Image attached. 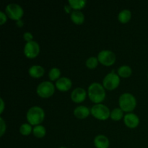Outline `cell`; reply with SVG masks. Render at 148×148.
I'll return each mask as SVG.
<instances>
[{
  "label": "cell",
  "mask_w": 148,
  "mask_h": 148,
  "mask_svg": "<svg viewBox=\"0 0 148 148\" xmlns=\"http://www.w3.org/2000/svg\"><path fill=\"white\" fill-rule=\"evenodd\" d=\"M0 101H1V111H0V112L2 113L3 110H4V101H3L2 98H1Z\"/></svg>",
  "instance_id": "f546056e"
},
{
  "label": "cell",
  "mask_w": 148,
  "mask_h": 148,
  "mask_svg": "<svg viewBox=\"0 0 148 148\" xmlns=\"http://www.w3.org/2000/svg\"><path fill=\"white\" fill-rule=\"evenodd\" d=\"M131 15H132L131 12H130L129 10L125 9V10H123L120 12L119 14L118 17H119V21L121 22V23H125L130 20V18H131Z\"/></svg>",
  "instance_id": "e0dca14e"
},
{
  "label": "cell",
  "mask_w": 148,
  "mask_h": 148,
  "mask_svg": "<svg viewBox=\"0 0 148 148\" xmlns=\"http://www.w3.org/2000/svg\"><path fill=\"white\" fill-rule=\"evenodd\" d=\"M59 148H66V147H59Z\"/></svg>",
  "instance_id": "4dcf8cb0"
},
{
  "label": "cell",
  "mask_w": 148,
  "mask_h": 148,
  "mask_svg": "<svg viewBox=\"0 0 148 148\" xmlns=\"http://www.w3.org/2000/svg\"><path fill=\"white\" fill-rule=\"evenodd\" d=\"M94 143L97 148H108L109 146V140L103 134L97 135L94 139Z\"/></svg>",
  "instance_id": "4fadbf2b"
},
{
  "label": "cell",
  "mask_w": 148,
  "mask_h": 148,
  "mask_svg": "<svg viewBox=\"0 0 148 148\" xmlns=\"http://www.w3.org/2000/svg\"><path fill=\"white\" fill-rule=\"evenodd\" d=\"M88 95L90 99L94 103H100L105 98V90L98 82H92L88 87Z\"/></svg>",
  "instance_id": "6da1fadb"
},
{
  "label": "cell",
  "mask_w": 148,
  "mask_h": 148,
  "mask_svg": "<svg viewBox=\"0 0 148 148\" xmlns=\"http://www.w3.org/2000/svg\"><path fill=\"white\" fill-rule=\"evenodd\" d=\"M28 72L33 77H40L44 74V69L40 65H33L29 68Z\"/></svg>",
  "instance_id": "9a60e30c"
},
{
  "label": "cell",
  "mask_w": 148,
  "mask_h": 148,
  "mask_svg": "<svg viewBox=\"0 0 148 148\" xmlns=\"http://www.w3.org/2000/svg\"><path fill=\"white\" fill-rule=\"evenodd\" d=\"M54 85L51 82L44 81L38 85L37 92L42 98H48L53 95L54 92Z\"/></svg>",
  "instance_id": "277c9868"
},
{
  "label": "cell",
  "mask_w": 148,
  "mask_h": 148,
  "mask_svg": "<svg viewBox=\"0 0 148 148\" xmlns=\"http://www.w3.org/2000/svg\"><path fill=\"white\" fill-rule=\"evenodd\" d=\"M86 91L82 88H77L71 93V98L76 103H80L85 100Z\"/></svg>",
  "instance_id": "30bf717a"
},
{
  "label": "cell",
  "mask_w": 148,
  "mask_h": 148,
  "mask_svg": "<svg viewBox=\"0 0 148 148\" xmlns=\"http://www.w3.org/2000/svg\"><path fill=\"white\" fill-rule=\"evenodd\" d=\"M90 114V110L85 106H79L74 110V114L79 119H84L88 116Z\"/></svg>",
  "instance_id": "5bb4252c"
},
{
  "label": "cell",
  "mask_w": 148,
  "mask_h": 148,
  "mask_svg": "<svg viewBox=\"0 0 148 148\" xmlns=\"http://www.w3.org/2000/svg\"><path fill=\"white\" fill-rule=\"evenodd\" d=\"M23 37H24L25 40H27V42L31 41L32 39H33V35L31 34V33L30 32H26V33H24L23 35Z\"/></svg>",
  "instance_id": "d4e9b609"
},
{
  "label": "cell",
  "mask_w": 148,
  "mask_h": 148,
  "mask_svg": "<svg viewBox=\"0 0 148 148\" xmlns=\"http://www.w3.org/2000/svg\"><path fill=\"white\" fill-rule=\"evenodd\" d=\"M0 20H1V23H0L1 25H3L7 21V15L2 11H0Z\"/></svg>",
  "instance_id": "484cf974"
},
{
  "label": "cell",
  "mask_w": 148,
  "mask_h": 148,
  "mask_svg": "<svg viewBox=\"0 0 148 148\" xmlns=\"http://www.w3.org/2000/svg\"><path fill=\"white\" fill-rule=\"evenodd\" d=\"M118 73L120 76L123 77H127L132 74V69L127 65H123L118 69Z\"/></svg>",
  "instance_id": "d6986e66"
},
{
  "label": "cell",
  "mask_w": 148,
  "mask_h": 148,
  "mask_svg": "<svg viewBox=\"0 0 148 148\" xmlns=\"http://www.w3.org/2000/svg\"><path fill=\"white\" fill-rule=\"evenodd\" d=\"M0 123H1V134H0V135L1 136L3 134H4V131H5L6 125L2 118H0Z\"/></svg>",
  "instance_id": "4316f807"
},
{
  "label": "cell",
  "mask_w": 148,
  "mask_h": 148,
  "mask_svg": "<svg viewBox=\"0 0 148 148\" xmlns=\"http://www.w3.org/2000/svg\"><path fill=\"white\" fill-rule=\"evenodd\" d=\"M40 47L38 43L35 40H31L26 43L24 47V53L28 58H34L38 54Z\"/></svg>",
  "instance_id": "9c48e42d"
},
{
  "label": "cell",
  "mask_w": 148,
  "mask_h": 148,
  "mask_svg": "<svg viewBox=\"0 0 148 148\" xmlns=\"http://www.w3.org/2000/svg\"><path fill=\"white\" fill-rule=\"evenodd\" d=\"M31 130L32 127L29 124H23L20 127V133L23 135H28L31 132Z\"/></svg>",
  "instance_id": "cb8c5ba5"
},
{
  "label": "cell",
  "mask_w": 148,
  "mask_h": 148,
  "mask_svg": "<svg viewBox=\"0 0 148 148\" xmlns=\"http://www.w3.org/2000/svg\"><path fill=\"white\" fill-rule=\"evenodd\" d=\"M44 111L40 107L33 106L27 111V119L30 124L38 125L44 119Z\"/></svg>",
  "instance_id": "7a4b0ae2"
},
{
  "label": "cell",
  "mask_w": 148,
  "mask_h": 148,
  "mask_svg": "<svg viewBox=\"0 0 148 148\" xmlns=\"http://www.w3.org/2000/svg\"><path fill=\"white\" fill-rule=\"evenodd\" d=\"M56 86L59 90L66 91L72 86V81L67 77H61L56 81Z\"/></svg>",
  "instance_id": "7c38bea8"
},
{
  "label": "cell",
  "mask_w": 148,
  "mask_h": 148,
  "mask_svg": "<svg viewBox=\"0 0 148 148\" xmlns=\"http://www.w3.org/2000/svg\"><path fill=\"white\" fill-rule=\"evenodd\" d=\"M123 116V110L119 108H116L113 109L111 112V118L112 119L115 120V121H118V120L121 119V117Z\"/></svg>",
  "instance_id": "44dd1931"
},
{
  "label": "cell",
  "mask_w": 148,
  "mask_h": 148,
  "mask_svg": "<svg viewBox=\"0 0 148 148\" xmlns=\"http://www.w3.org/2000/svg\"><path fill=\"white\" fill-rule=\"evenodd\" d=\"M120 82L119 77L118 75L114 73V71L108 73V75H106L103 80V86L108 90H113L114 88H117Z\"/></svg>",
  "instance_id": "52a82bcc"
},
{
  "label": "cell",
  "mask_w": 148,
  "mask_h": 148,
  "mask_svg": "<svg viewBox=\"0 0 148 148\" xmlns=\"http://www.w3.org/2000/svg\"><path fill=\"white\" fill-rule=\"evenodd\" d=\"M5 11L9 17L13 20H19L23 14V9L16 3H10L6 7Z\"/></svg>",
  "instance_id": "5b68a950"
},
{
  "label": "cell",
  "mask_w": 148,
  "mask_h": 148,
  "mask_svg": "<svg viewBox=\"0 0 148 148\" xmlns=\"http://www.w3.org/2000/svg\"><path fill=\"white\" fill-rule=\"evenodd\" d=\"M91 114L95 118L101 120H105L111 115L108 108L103 104H95L91 108Z\"/></svg>",
  "instance_id": "8992f818"
},
{
  "label": "cell",
  "mask_w": 148,
  "mask_h": 148,
  "mask_svg": "<svg viewBox=\"0 0 148 148\" xmlns=\"http://www.w3.org/2000/svg\"><path fill=\"white\" fill-rule=\"evenodd\" d=\"M33 134L36 136V137H43V136L46 134V129L42 125H36V127L33 128Z\"/></svg>",
  "instance_id": "ffe728a7"
},
{
  "label": "cell",
  "mask_w": 148,
  "mask_h": 148,
  "mask_svg": "<svg viewBox=\"0 0 148 148\" xmlns=\"http://www.w3.org/2000/svg\"><path fill=\"white\" fill-rule=\"evenodd\" d=\"M98 61L101 64L106 66L113 64L116 61V55L110 50H103L98 55Z\"/></svg>",
  "instance_id": "ba28073f"
},
{
  "label": "cell",
  "mask_w": 148,
  "mask_h": 148,
  "mask_svg": "<svg viewBox=\"0 0 148 148\" xmlns=\"http://www.w3.org/2000/svg\"><path fill=\"white\" fill-rule=\"evenodd\" d=\"M61 72L59 70V69L56 67H53L50 69L49 72V76L51 80H55V79H57L58 77L60 75Z\"/></svg>",
  "instance_id": "603a6c76"
},
{
  "label": "cell",
  "mask_w": 148,
  "mask_h": 148,
  "mask_svg": "<svg viewBox=\"0 0 148 148\" xmlns=\"http://www.w3.org/2000/svg\"><path fill=\"white\" fill-rule=\"evenodd\" d=\"M135 98L134 95L129 92H124L119 97V106L124 111H132L136 106Z\"/></svg>",
  "instance_id": "3957f363"
},
{
  "label": "cell",
  "mask_w": 148,
  "mask_h": 148,
  "mask_svg": "<svg viewBox=\"0 0 148 148\" xmlns=\"http://www.w3.org/2000/svg\"><path fill=\"white\" fill-rule=\"evenodd\" d=\"M17 25L20 26V27H21L22 25H23V22L22 21L21 19H20V20H17Z\"/></svg>",
  "instance_id": "f1b7e54d"
},
{
  "label": "cell",
  "mask_w": 148,
  "mask_h": 148,
  "mask_svg": "<svg viewBox=\"0 0 148 148\" xmlns=\"http://www.w3.org/2000/svg\"><path fill=\"white\" fill-rule=\"evenodd\" d=\"M64 9L65 10H66V12H70V10H71V6L70 5H65L64 7Z\"/></svg>",
  "instance_id": "83f0119b"
},
{
  "label": "cell",
  "mask_w": 148,
  "mask_h": 148,
  "mask_svg": "<svg viewBox=\"0 0 148 148\" xmlns=\"http://www.w3.org/2000/svg\"><path fill=\"white\" fill-rule=\"evenodd\" d=\"M69 4L71 7L75 9V10H79V9L84 7L86 4L85 0H69Z\"/></svg>",
  "instance_id": "ac0fdd59"
},
{
  "label": "cell",
  "mask_w": 148,
  "mask_h": 148,
  "mask_svg": "<svg viewBox=\"0 0 148 148\" xmlns=\"http://www.w3.org/2000/svg\"><path fill=\"white\" fill-rule=\"evenodd\" d=\"M71 19L76 24H82L85 20V16L79 10H74L71 14Z\"/></svg>",
  "instance_id": "2e32d148"
},
{
  "label": "cell",
  "mask_w": 148,
  "mask_h": 148,
  "mask_svg": "<svg viewBox=\"0 0 148 148\" xmlns=\"http://www.w3.org/2000/svg\"><path fill=\"white\" fill-rule=\"evenodd\" d=\"M124 122L126 125L130 128H134L137 127L140 122L139 117L133 113H129L124 116Z\"/></svg>",
  "instance_id": "8fae6325"
},
{
  "label": "cell",
  "mask_w": 148,
  "mask_h": 148,
  "mask_svg": "<svg viewBox=\"0 0 148 148\" xmlns=\"http://www.w3.org/2000/svg\"><path fill=\"white\" fill-rule=\"evenodd\" d=\"M98 59L95 57V56H91L89 57L86 61V66L90 69H93V68L96 67L98 65Z\"/></svg>",
  "instance_id": "7402d4cb"
},
{
  "label": "cell",
  "mask_w": 148,
  "mask_h": 148,
  "mask_svg": "<svg viewBox=\"0 0 148 148\" xmlns=\"http://www.w3.org/2000/svg\"><path fill=\"white\" fill-rule=\"evenodd\" d=\"M147 76H148V75H147Z\"/></svg>",
  "instance_id": "1f68e13d"
}]
</instances>
